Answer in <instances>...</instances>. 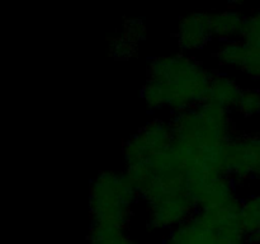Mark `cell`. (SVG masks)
I'll return each mask as SVG.
<instances>
[{"instance_id": "8", "label": "cell", "mask_w": 260, "mask_h": 244, "mask_svg": "<svg viewBox=\"0 0 260 244\" xmlns=\"http://www.w3.org/2000/svg\"><path fill=\"white\" fill-rule=\"evenodd\" d=\"M178 43L184 51L201 50L212 37L210 13H192L182 18L178 27Z\"/></svg>"}, {"instance_id": "17", "label": "cell", "mask_w": 260, "mask_h": 244, "mask_svg": "<svg viewBox=\"0 0 260 244\" xmlns=\"http://www.w3.org/2000/svg\"><path fill=\"white\" fill-rule=\"evenodd\" d=\"M124 37L131 42L137 43L146 37V27L142 19L139 18H129L124 23Z\"/></svg>"}, {"instance_id": "12", "label": "cell", "mask_w": 260, "mask_h": 244, "mask_svg": "<svg viewBox=\"0 0 260 244\" xmlns=\"http://www.w3.org/2000/svg\"><path fill=\"white\" fill-rule=\"evenodd\" d=\"M241 225L244 230L251 236L260 229V193L250 196L244 202H241L240 207Z\"/></svg>"}, {"instance_id": "5", "label": "cell", "mask_w": 260, "mask_h": 244, "mask_svg": "<svg viewBox=\"0 0 260 244\" xmlns=\"http://www.w3.org/2000/svg\"><path fill=\"white\" fill-rule=\"evenodd\" d=\"M172 142L173 134L169 122L162 119L147 122L124 144L123 158L127 167L144 162L157 152L165 151Z\"/></svg>"}, {"instance_id": "16", "label": "cell", "mask_w": 260, "mask_h": 244, "mask_svg": "<svg viewBox=\"0 0 260 244\" xmlns=\"http://www.w3.org/2000/svg\"><path fill=\"white\" fill-rule=\"evenodd\" d=\"M240 69L251 78H260V51L249 47L241 61Z\"/></svg>"}, {"instance_id": "11", "label": "cell", "mask_w": 260, "mask_h": 244, "mask_svg": "<svg viewBox=\"0 0 260 244\" xmlns=\"http://www.w3.org/2000/svg\"><path fill=\"white\" fill-rule=\"evenodd\" d=\"M245 17H243L239 10H223L210 14V23L212 36L221 40H230V38L240 36Z\"/></svg>"}, {"instance_id": "6", "label": "cell", "mask_w": 260, "mask_h": 244, "mask_svg": "<svg viewBox=\"0 0 260 244\" xmlns=\"http://www.w3.org/2000/svg\"><path fill=\"white\" fill-rule=\"evenodd\" d=\"M147 226L152 230L175 228L192 218L198 210L196 201L187 191L161 195L147 202Z\"/></svg>"}, {"instance_id": "18", "label": "cell", "mask_w": 260, "mask_h": 244, "mask_svg": "<svg viewBox=\"0 0 260 244\" xmlns=\"http://www.w3.org/2000/svg\"><path fill=\"white\" fill-rule=\"evenodd\" d=\"M249 241H250V243H260V229L255 234L249 236Z\"/></svg>"}, {"instance_id": "19", "label": "cell", "mask_w": 260, "mask_h": 244, "mask_svg": "<svg viewBox=\"0 0 260 244\" xmlns=\"http://www.w3.org/2000/svg\"><path fill=\"white\" fill-rule=\"evenodd\" d=\"M117 244H137V243H135V241H132L131 239L128 238V236H127V235H124L123 238H122L121 240H119L118 243H117Z\"/></svg>"}, {"instance_id": "2", "label": "cell", "mask_w": 260, "mask_h": 244, "mask_svg": "<svg viewBox=\"0 0 260 244\" xmlns=\"http://www.w3.org/2000/svg\"><path fill=\"white\" fill-rule=\"evenodd\" d=\"M169 125L173 141L197 150L220 149L234 139L228 109L210 101L175 112Z\"/></svg>"}, {"instance_id": "7", "label": "cell", "mask_w": 260, "mask_h": 244, "mask_svg": "<svg viewBox=\"0 0 260 244\" xmlns=\"http://www.w3.org/2000/svg\"><path fill=\"white\" fill-rule=\"evenodd\" d=\"M223 210H197L192 218L170 230L164 244H216V226Z\"/></svg>"}, {"instance_id": "10", "label": "cell", "mask_w": 260, "mask_h": 244, "mask_svg": "<svg viewBox=\"0 0 260 244\" xmlns=\"http://www.w3.org/2000/svg\"><path fill=\"white\" fill-rule=\"evenodd\" d=\"M241 90L243 89H240L234 79L222 74H213L210 84L208 101L225 109H230L238 104Z\"/></svg>"}, {"instance_id": "15", "label": "cell", "mask_w": 260, "mask_h": 244, "mask_svg": "<svg viewBox=\"0 0 260 244\" xmlns=\"http://www.w3.org/2000/svg\"><path fill=\"white\" fill-rule=\"evenodd\" d=\"M109 51L114 58L118 60H127L136 55V43L127 40L124 36L112 38L109 42Z\"/></svg>"}, {"instance_id": "14", "label": "cell", "mask_w": 260, "mask_h": 244, "mask_svg": "<svg viewBox=\"0 0 260 244\" xmlns=\"http://www.w3.org/2000/svg\"><path fill=\"white\" fill-rule=\"evenodd\" d=\"M236 109L245 117L260 113V92L256 89H243Z\"/></svg>"}, {"instance_id": "3", "label": "cell", "mask_w": 260, "mask_h": 244, "mask_svg": "<svg viewBox=\"0 0 260 244\" xmlns=\"http://www.w3.org/2000/svg\"><path fill=\"white\" fill-rule=\"evenodd\" d=\"M137 197L139 192L127 173L101 172L89 191L91 221L124 228L132 216V206Z\"/></svg>"}, {"instance_id": "13", "label": "cell", "mask_w": 260, "mask_h": 244, "mask_svg": "<svg viewBox=\"0 0 260 244\" xmlns=\"http://www.w3.org/2000/svg\"><path fill=\"white\" fill-rule=\"evenodd\" d=\"M240 37L249 47L260 51V10L245 17Z\"/></svg>"}, {"instance_id": "1", "label": "cell", "mask_w": 260, "mask_h": 244, "mask_svg": "<svg viewBox=\"0 0 260 244\" xmlns=\"http://www.w3.org/2000/svg\"><path fill=\"white\" fill-rule=\"evenodd\" d=\"M213 74L185 55L159 56L149 61L142 98L151 109L184 111L208 101Z\"/></svg>"}, {"instance_id": "9", "label": "cell", "mask_w": 260, "mask_h": 244, "mask_svg": "<svg viewBox=\"0 0 260 244\" xmlns=\"http://www.w3.org/2000/svg\"><path fill=\"white\" fill-rule=\"evenodd\" d=\"M198 210H221L239 205L234 179L222 175L206 186L193 197Z\"/></svg>"}, {"instance_id": "4", "label": "cell", "mask_w": 260, "mask_h": 244, "mask_svg": "<svg viewBox=\"0 0 260 244\" xmlns=\"http://www.w3.org/2000/svg\"><path fill=\"white\" fill-rule=\"evenodd\" d=\"M223 160L231 179L260 178V135L234 137L223 146Z\"/></svg>"}]
</instances>
